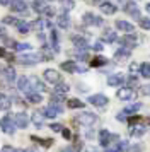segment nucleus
<instances>
[{"label": "nucleus", "instance_id": "nucleus-29", "mask_svg": "<svg viewBox=\"0 0 150 152\" xmlns=\"http://www.w3.org/2000/svg\"><path fill=\"white\" fill-rule=\"evenodd\" d=\"M140 74L145 79H150V63H142L140 65Z\"/></svg>", "mask_w": 150, "mask_h": 152}, {"label": "nucleus", "instance_id": "nucleus-1", "mask_svg": "<svg viewBox=\"0 0 150 152\" xmlns=\"http://www.w3.org/2000/svg\"><path fill=\"white\" fill-rule=\"evenodd\" d=\"M77 121L80 125H85V126H90V125H94L95 121H97V115H94V113H87V111H84V113H80L79 116L75 118Z\"/></svg>", "mask_w": 150, "mask_h": 152}, {"label": "nucleus", "instance_id": "nucleus-8", "mask_svg": "<svg viewBox=\"0 0 150 152\" xmlns=\"http://www.w3.org/2000/svg\"><path fill=\"white\" fill-rule=\"evenodd\" d=\"M119 43H121L125 48H131V46L136 45V36L133 34V33H130V34H126V36H121V38H119Z\"/></svg>", "mask_w": 150, "mask_h": 152}, {"label": "nucleus", "instance_id": "nucleus-36", "mask_svg": "<svg viewBox=\"0 0 150 152\" xmlns=\"http://www.w3.org/2000/svg\"><path fill=\"white\" fill-rule=\"evenodd\" d=\"M17 29H19V33H22V34H27L29 29H31V24H27V22H19V24H17Z\"/></svg>", "mask_w": 150, "mask_h": 152}, {"label": "nucleus", "instance_id": "nucleus-30", "mask_svg": "<svg viewBox=\"0 0 150 152\" xmlns=\"http://www.w3.org/2000/svg\"><path fill=\"white\" fill-rule=\"evenodd\" d=\"M68 108H72V110H77L79 108V110H82L84 108V103H82L80 99H70L68 101Z\"/></svg>", "mask_w": 150, "mask_h": 152}, {"label": "nucleus", "instance_id": "nucleus-42", "mask_svg": "<svg viewBox=\"0 0 150 152\" xmlns=\"http://www.w3.org/2000/svg\"><path fill=\"white\" fill-rule=\"evenodd\" d=\"M140 26L143 29H150V19H140Z\"/></svg>", "mask_w": 150, "mask_h": 152}, {"label": "nucleus", "instance_id": "nucleus-13", "mask_svg": "<svg viewBox=\"0 0 150 152\" xmlns=\"http://www.w3.org/2000/svg\"><path fill=\"white\" fill-rule=\"evenodd\" d=\"M10 9L15 10V12H26L27 5L24 0H10Z\"/></svg>", "mask_w": 150, "mask_h": 152}, {"label": "nucleus", "instance_id": "nucleus-51", "mask_svg": "<svg viewBox=\"0 0 150 152\" xmlns=\"http://www.w3.org/2000/svg\"><path fill=\"white\" fill-rule=\"evenodd\" d=\"M14 151H15V149H14V147H9V145H5V147L2 149V152H14Z\"/></svg>", "mask_w": 150, "mask_h": 152}, {"label": "nucleus", "instance_id": "nucleus-28", "mask_svg": "<svg viewBox=\"0 0 150 152\" xmlns=\"http://www.w3.org/2000/svg\"><path fill=\"white\" fill-rule=\"evenodd\" d=\"M50 39H51V46H53L55 50H60V46H58V33H56L55 29H51V34H50Z\"/></svg>", "mask_w": 150, "mask_h": 152}, {"label": "nucleus", "instance_id": "nucleus-11", "mask_svg": "<svg viewBox=\"0 0 150 152\" xmlns=\"http://www.w3.org/2000/svg\"><path fill=\"white\" fill-rule=\"evenodd\" d=\"M44 79H46L48 82L58 84V82H60V74H58L56 70H51V69H48V70H44Z\"/></svg>", "mask_w": 150, "mask_h": 152}, {"label": "nucleus", "instance_id": "nucleus-27", "mask_svg": "<svg viewBox=\"0 0 150 152\" xmlns=\"http://www.w3.org/2000/svg\"><path fill=\"white\" fill-rule=\"evenodd\" d=\"M116 39H118V36H116L114 31L108 29V31L104 33V41H106V43H113V41H116Z\"/></svg>", "mask_w": 150, "mask_h": 152}, {"label": "nucleus", "instance_id": "nucleus-18", "mask_svg": "<svg viewBox=\"0 0 150 152\" xmlns=\"http://www.w3.org/2000/svg\"><path fill=\"white\" fill-rule=\"evenodd\" d=\"M27 123H29V120H27V116L24 113H17L15 115V126L17 128H26Z\"/></svg>", "mask_w": 150, "mask_h": 152}, {"label": "nucleus", "instance_id": "nucleus-52", "mask_svg": "<svg viewBox=\"0 0 150 152\" xmlns=\"http://www.w3.org/2000/svg\"><path fill=\"white\" fill-rule=\"evenodd\" d=\"M77 58H82V60H87V53H77Z\"/></svg>", "mask_w": 150, "mask_h": 152}, {"label": "nucleus", "instance_id": "nucleus-47", "mask_svg": "<svg viewBox=\"0 0 150 152\" xmlns=\"http://www.w3.org/2000/svg\"><path fill=\"white\" fill-rule=\"evenodd\" d=\"M51 130H53V132H61V130H63V126L58 125V123H53V125H51Z\"/></svg>", "mask_w": 150, "mask_h": 152}, {"label": "nucleus", "instance_id": "nucleus-7", "mask_svg": "<svg viewBox=\"0 0 150 152\" xmlns=\"http://www.w3.org/2000/svg\"><path fill=\"white\" fill-rule=\"evenodd\" d=\"M17 87H19L22 92H26V94H31V92H33V87H31V82H29V77H20L19 80H17Z\"/></svg>", "mask_w": 150, "mask_h": 152}, {"label": "nucleus", "instance_id": "nucleus-39", "mask_svg": "<svg viewBox=\"0 0 150 152\" xmlns=\"http://www.w3.org/2000/svg\"><path fill=\"white\" fill-rule=\"evenodd\" d=\"M118 151L119 152H128L130 151V142L128 140H121L119 145H118Z\"/></svg>", "mask_w": 150, "mask_h": 152}, {"label": "nucleus", "instance_id": "nucleus-34", "mask_svg": "<svg viewBox=\"0 0 150 152\" xmlns=\"http://www.w3.org/2000/svg\"><path fill=\"white\" fill-rule=\"evenodd\" d=\"M138 110H142V104L140 103H135V104H130L128 108H125V113H126V115H130V113H135V111H138Z\"/></svg>", "mask_w": 150, "mask_h": 152}, {"label": "nucleus", "instance_id": "nucleus-21", "mask_svg": "<svg viewBox=\"0 0 150 152\" xmlns=\"http://www.w3.org/2000/svg\"><path fill=\"white\" fill-rule=\"evenodd\" d=\"M145 132H147V128H145L143 125H131V128H130V133H131L133 137H142Z\"/></svg>", "mask_w": 150, "mask_h": 152}, {"label": "nucleus", "instance_id": "nucleus-59", "mask_svg": "<svg viewBox=\"0 0 150 152\" xmlns=\"http://www.w3.org/2000/svg\"><path fill=\"white\" fill-rule=\"evenodd\" d=\"M0 152H2V151H0Z\"/></svg>", "mask_w": 150, "mask_h": 152}, {"label": "nucleus", "instance_id": "nucleus-40", "mask_svg": "<svg viewBox=\"0 0 150 152\" xmlns=\"http://www.w3.org/2000/svg\"><path fill=\"white\" fill-rule=\"evenodd\" d=\"M4 72H5V77L9 79V80H14V79H15V70H14L12 67H9V69H5Z\"/></svg>", "mask_w": 150, "mask_h": 152}, {"label": "nucleus", "instance_id": "nucleus-48", "mask_svg": "<svg viewBox=\"0 0 150 152\" xmlns=\"http://www.w3.org/2000/svg\"><path fill=\"white\" fill-rule=\"evenodd\" d=\"M138 70H140V67H138V65H136L135 62L130 65V72H133V74H135V72H138Z\"/></svg>", "mask_w": 150, "mask_h": 152}, {"label": "nucleus", "instance_id": "nucleus-31", "mask_svg": "<svg viewBox=\"0 0 150 152\" xmlns=\"http://www.w3.org/2000/svg\"><path fill=\"white\" fill-rule=\"evenodd\" d=\"M10 108V99L7 96H0V110L2 111H5Z\"/></svg>", "mask_w": 150, "mask_h": 152}, {"label": "nucleus", "instance_id": "nucleus-6", "mask_svg": "<svg viewBox=\"0 0 150 152\" xmlns=\"http://www.w3.org/2000/svg\"><path fill=\"white\" fill-rule=\"evenodd\" d=\"M84 24L85 26H101L102 19L97 17V15H94L92 12H87V14H84Z\"/></svg>", "mask_w": 150, "mask_h": 152}, {"label": "nucleus", "instance_id": "nucleus-20", "mask_svg": "<svg viewBox=\"0 0 150 152\" xmlns=\"http://www.w3.org/2000/svg\"><path fill=\"white\" fill-rule=\"evenodd\" d=\"M29 82H31V87H33V89H36V91H46V86L41 82L38 77H34V75L29 77Z\"/></svg>", "mask_w": 150, "mask_h": 152}, {"label": "nucleus", "instance_id": "nucleus-4", "mask_svg": "<svg viewBox=\"0 0 150 152\" xmlns=\"http://www.w3.org/2000/svg\"><path fill=\"white\" fill-rule=\"evenodd\" d=\"M119 2H121V7L125 9L131 17L140 19V10H138V7H136L135 4H131V2H128V0H119Z\"/></svg>", "mask_w": 150, "mask_h": 152}, {"label": "nucleus", "instance_id": "nucleus-24", "mask_svg": "<svg viewBox=\"0 0 150 152\" xmlns=\"http://www.w3.org/2000/svg\"><path fill=\"white\" fill-rule=\"evenodd\" d=\"M56 22H58V26H60V28H68V26H70V17H68L67 14H60Z\"/></svg>", "mask_w": 150, "mask_h": 152}, {"label": "nucleus", "instance_id": "nucleus-56", "mask_svg": "<svg viewBox=\"0 0 150 152\" xmlns=\"http://www.w3.org/2000/svg\"><path fill=\"white\" fill-rule=\"evenodd\" d=\"M106 152H119V151H118V149H108Z\"/></svg>", "mask_w": 150, "mask_h": 152}, {"label": "nucleus", "instance_id": "nucleus-32", "mask_svg": "<svg viewBox=\"0 0 150 152\" xmlns=\"http://www.w3.org/2000/svg\"><path fill=\"white\" fill-rule=\"evenodd\" d=\"M60 4H61V9H63V10H72V9L75 7L74 0H60Z\"/></svg>", "mask_w": 150, "mask_h": 152}, {"label": "nucleus", "instance_id": "nucleus-55", "mask_svg": "<svg viewBox=\"0 0 150 152\" xmlns=\"http://www.w3.org/2000/svg\"><path fill=\"white\" fill-rule=\"evenodd\" d=\"M145 9H147V12H149V14H150V2H149V4H147V5H145Z\"/></svg>", "mask_w": 150, "mask_h": 152}, {"label": "nucleus", "instance_id": "nucleus-57", "mask_svg": "<svg viewBox=\"0 0 150 152\" xmlns=\"http://www.w3.org/2000/svg\"><path fill=\"white\" fill-rule=\"evenodd\" d=\"M61 152H72V149H63Z\"/></svg>", "mask_w": 150, "mask_h": 152}, {"label": "nucleus", "instance_id": "nucleus-2", "mask_svg": "<svg viewBox=\"0 0 150 152\" xmlns=\"http://www.w3.org/2000/svg\"><path fill=\"white\" fill-rule=\"evenodd\" d=\"M0 128L5 132V133L12 135L14 132H15V121H14L12 118L7 115V116H4L2 120H0Z\"/></svg>", "mask_w": 150, "mask_h": 152}, {"label": "nucleus", "instance_id": "nucleus-26", "mask_svg": "<svg viewBox=\"0 0 150 152\" xmlns=\"http://www.w3.org/2000/svg\"><path fill=\"white\" fill-rule=\"evenodd\" d=\"M68 89H70V87H68L67 84H63V82H58L56 84V87H55V94H67L68 92Z\"/></svg>", "mask_w": 150, "mask_h": 152}, {"label": "nucleus", "instance_id": "nucleus-35", "mask_svg": "<svg viewBox=\"0 0 150 152\" xmlns=\"http://www.w3.org/2000/svg\"><path fill=\"white\" fill-rule=\"evenodd\" d=\"M27 101H29V103H38L39 104L41 101H43V97H41L39 94H36V92H31V94H27Z\"/></svg>", "mask_w": 150, "mask_h": 152}, {"label": "nucleus", "instance_id": "nucleus-19", "mask_svg": "<svg viewBox=\"0 0 150 152\" xmlns=\"http://www.w3.org/2000/svg\"><path fill=\"white\" fill-rule=\"evenodd\" d=\"M116 28L125 31V33H135L133 24H130V22H126V21H116Z\"/></svg>", "mask_w": 150, "mask_h": 152}, {"label": "nucleus", "instance_id": "nucleus-58", "mask_svg": "<svg viewBox=\"0 0 150 152\" xmlns=\"http://www.w3.org/2000/svg\"><path fill=\"white\" fill-rule=\"evenodd\" d=\"M87 152H97V151H87Z\"/></svg>", "mask_w": 150, "mask_h": 152}, {"label": "nucleus", "instance_id": "nucleus-38", "mask_svg": "<svg viewBox=\"0 0 150 152\" xmlns=\"http://www.w3.org/2000/svg\"><path fill=\"white\" fill-rule=\"evenodd\" d=\"M41 56H43V60H51L53 58V51L48 48H41Z\"/></svg>", "mask_w": 150, "mask_h": 152}, {"label": "nucleus", "instance_id": "nucleus-44", "mask_svg": "<svg viewBox=\"0 0 150 152\" xmlns=\"http://www.w3.org/2000/svg\"><path fill=\"white\" fill-rule=\"evenodd\" d=\"M142 94L143 96H150V86L147 84V86H142Z\"/></svg>", "mask_w": 150, "mask_h": 152}, {"label": "nucleus", "instance_id": "nucleus-43", "mask_svg": "<svg viewBox=\"0 0 150 152\" xmlns=\"http://www.w3.org/2000/svg\"><path fill=\"white\" fill-rule=\"evenodd\" d=\"M126 116H128V115H126L125 111H121V113H118V115H116V120H118V121H125Z\"/></svg>", "mask_w": 150, "mask_h": 152}, {"label": "nucleus", "instance_id": "nucleus-25", "mask_svg": "<svg viewBox=\"0 0 150 152\" xmlns=\"http://www.w3.org/2000/svg\"><path fill=\"white\" fill-rule=\"evenodd\" d=\"M108 63V58H104V56H95L90 60V65L92 67H102V65H106Z\"/></svg>", "mask_w": 150, "mask_h": 152}, {"label": "nucleus", "instance_id": "nucleus-16", "mask_svg": "<svg viewBox=\"0 0 150 152\" xmlns=\"http://www.w3.org/2000/svg\"><path fill=\"white\" fill-rule=\"evenodd\" d=\"M123 82H125V77H123L121 74H114V75H109V79H108V84L111 86V87H118V86H121Z\"/></svg>", "mask_w": 150, "mask_h": 152}, {"label": "nucleus", "instance_id": "nucleus-15", "mask_svg": "<svg viewBox=\"0 0 150 152\" xmlns=\"http://www.w3.org/2000/svg\"><path fill=\"white\" fill-rule=\"evenodd\" d=\"M61 70H65L67 74H75V72L79 70V65H77L74 60H68V62L61 63Z\"/></svg>", "mask_w": 150, "mask_h": 152}, {"label": "nucleus", "instance_id": "nucleus-53", "mask_svg": "<svg viewBox=\"0 0 150 152\" xmlns=\"http://www.w3.org/2000/svg\"><path fill=\"white\" fill-rule=\"evenodd\" d=\"M10 4V0H0V5H9Z\"/></svg>", "mask_w": 150, "mask_h": 152}, {"label": "nucleus", "instance_id": "nucleus-45", "mask_svg": "<svg viewBox=\"0 0 150 152\" xmlns=\"http://www.w3.org/2000/svg\"><path fill=\"white\" fill-rule=\"evenodd\" d=\"M128 86H130V89H131V87H135V86H138V80H136L135 77H131V79L128 80Z\"/></svg>", "mask_w": 150, "mask_h": 152}, {"label": "nucleus", "instance_id": "nucleus-3", "mask_svg": "<svg viewBox=\"0 0 150 152\" xmlns=\"http://www.w3.org/2000/svg\"><path fill=\"white\" fill-rule=\"evenodd\" d=\"M33 9L39 14H48L53 15V9H50V5H46L44 0H33Z\"/></svg>", "mask_w": 150, "mask_h": 152}, {"label": "nucleus", "instance_id": "nucleus-23", "mask_svg": "<svg viewBox=\"0 0 150 152\" xmlns=\"http://www.w3.org/2000/svg\"><path fill=\"white\" fill-rule=\"evenodd\" d=\"M33 123L36 125L38 128H41V126L44 125V115H43V113H38V111H36V113L33 115Z\"/></svg>", "mask_w": 150, "mask_h": 152}, {"label": "nucleus", "instance_id": "nucleus-9", "mask_svg": "<svg viewBox=\"0 0 150 152\" xmlns=\"http://www.w3.org/2000/svg\"><path fill=\"white\" fill-rule=\"evenodd\" d=\"M17 62L22 63V65H34V63L39 62V56L38 55H20L17 58Z\"/></svg>", "mask_w": 150, "mask_h": 152}, {"label": "nucleus", "instance_id": "nucleus-12", "mask_svg": "<svg viewBox=\"0 0 150 152\" xmlns=\"http://www.w3.org/2000/svg\"><path fill=\"white\" fill-rule=\"evenodd\" d=\"M130 53H131V50L123 46V48H119L114 53V58L118 60V62H125V60H128V58H130Z\"/></svg>", "mask_w": 150, "mask_h": 152}, {"label": "nucleus", "instance_id": "nucleus-37", "mask_svg": "<svg viewBox=\"0 0 150 152\" xmlns=\"http://www.w3.org/2000/svg\"><path fill=\"white\" fill-rule=\"evenodd\" d=\"M19 19L17 17H12V15H7V17H4V24H10V26H17L19 24Z\"/></svg>", "mask_w": 150, "mask_h": 152}, {"label": "nucleus", "instance_id": "nucleus-17", "mask_svg": "<svg viewBox=\"0 0 150 152\" xmlns=\"http://www.w3.org/2000/svg\"><path fill=\"white\" fill-rule=\"evenodd\" d=\"M116 96L119 97L121 101H130V99L133 97V91L130 89V87H123V89L118 91V94H116Z\"/></svg>", "mask_w": 150, "mask_h": 152}, {"label": "nucleus", "instance_id": "nucleus-33", "mask_svg": "<svg viewBox=\"0 0 150 152\" xmlns=\"http://www.w3.org/2000/svg\"><path fill=\"white\" fill-rule=\"evenodd\" d=\"M33 140L38 142V144H41L43 147H51V145H53V140H51V138H36V137H33Z\"/></svg>", "mask_w": 150, "mask_h": 152}, {"label": "nucleus", "instance_id": "nucleus-49", "mask_svg": "<svg viewBox=\"0 0 150 152\" xmlns=\"http://www.w3.org/2000/svg\"><path fill=\"white\" fill-rule=\"evenodd\" d=\"M61 135H63L65 138H70V137H72V133H70V130H68V128H63V130H61Z\"/></svg>", "mask_w": 150, "mask_h": 152}, {"label": "nucleus", "instance_id": "nucleus-54", "mask_svg": "<svg viewBox=\"0 0 150 152\" xmlns=\"http://www.w3.org/2000/svg\"><path fill=\"white\" fill-rule=\"evenodd\" d=\"M0 56H7V51L4 48H0Z\"/></svg>", "mask_w": 150, "mask_h": 152}, {"label": "nucleus", "instance_id": "nucleus-50", "mask_svg": "<svg viewBox=\"0 0 150 152\" xmlns=\"http://www.w3.org/2000/svg\"><path fill=\"white\" fill-rule=\"evenodd\" d=\"M87 2H89V4H92V5H101L104 0H87Z\"/></svg>", "mask_w": 150, "mask_h": 152}, {"label": "nucleus", "instance_id": "nucleus-46", "mask_svg": "<svg viewBox=\"0 0 150 152\" xmlns=\"http://www.w3.org/2000/svg\"><path fill=\"white\" fill-rule=\"evenodd\" d=\"M102 48H104V46H102V43H101V41L94 43V46H92V50H95V51H101Z\"/></svg>", "mask_w": 150, "mask_h": 152}, {"label": "nucleus", "instance_id": "nucleus-14", "mask_svg": "<svg viewBox=\"0 0 150 152\" xmlns=\"http://www.w3.org/2000/svg\"><path fill=\"white\" fill-rule=\"evenodd\" d=\"M101 10L106 15H113L116 10H118V7H116L114 4H111V2H108V0H106V2H102V4H101Z\"/></svg>", "mask_w": 150, "mask_h": 152}, {"label": "nucleus", "instance_id": "nucleus-5", "mask_svg": "<svg viewBox=\"0 0 150 152\" xmlns=\"http://www.w3.org/2000/svg\"><path fill=\"white\" fill-rule=\"evenodd\" d=\"M108 101H109V99L104 96V94H92V96L89 97V103L92 104V106H99V108L106 106Z\"/></svg>", "mask_w": 150, "mask_h": 152}, {"label": "nucleus", "instance_id": "nucleus-22", "mask_svg": "<svg viewBox=\"0 0 150 152\" xmlns=\"http://www.w3.org/2000/svg\"><path fill=\"white\" fill-rule=\"evenodd\" d=\"M72 41H74V45L77 46V50H85L89 48V43L84 39V38H80V36H74L72 38Z\"/></svg>", "mask_w": 150, "mask_h": 152}, {"label": "nucleus", "instance_id": "nucleus-10", "mask_svg": "<svg viewBox=\"0 0 150 152\" xmlns=\"http://www.w3.org/2000/svg\"><path fill=\"white\" fill-rule=\"evenodd\" d=\"M114 138H118L116 135H111L108 130H101L99 132V142H101V145H109L111 144V140H114Z\"/></svg>", "mask_w": 150, "mask_h": 152}, {"label": "nucleus", "instance_id": "nucleus-41", "mask_svg": "<svg viewBox=\"0 0 150 152\" xmlns=\"http://www.w3.org/2000/svg\"><path fill=\"white\" fill-rule=\"evenodd\" d=\"M29 48H31L29 43H17V45H15V50H17V51H24V50H29Z\"/></svg>", "mask_w": 150, "mask_h": 152}]
</instances>
